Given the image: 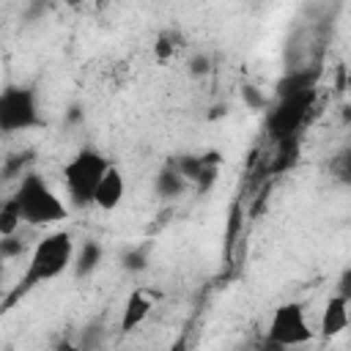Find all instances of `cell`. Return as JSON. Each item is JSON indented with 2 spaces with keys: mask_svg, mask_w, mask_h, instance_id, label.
<instances>
[{
  "mask_svg": "<svg viewBox=\"0 0 351 351\" xmlns=\"http://www.w3.org/2000/svg\"><path fill=\"white\" fill-rule=\"evenodd\" d=\"M74 261V239L71 233L66 230H55V233H47L30 252V261H27V269L25 274L19 277V285L14 288V296L11 299H19L22 293L33 291L36 285H44L55 277H60Z\"/></svg>",
  "mask_w": 351,
  "mask_h": 351,
  "instance_id": "obj_1",
  "label": "cell"
},
{
  "mask_svg": "<svg viewBox=\"0 0 351 351\" xmlns=\"http://www.w3.org/2000/svg\"><path fill=\"white\" fill-rule=\"evenodd\" d=\"M11 200L16 203L19 219L27 225H52L66 219V206L38 173H25Z\"/></svg>",
  "mask_w": 351,
  "mask_h": 351,
  "instance_id": "obj_2",
  "label": "cell"
},
{
  "mask_svg": "<svg viewBox=\"0 0 351 351\" xmlns=\"http://www.w3.org/2000/svg\"><path fill=\"white\" fill-rule=\"evenodd\" d=\"M110 162L107 156H101L93 148H80L63 167V184L66 192L71 197L74 206H88L93 203V192L101 181V176L107 173Z\"/></svg>",
  "mask_w": 351,
  "mask_h": 351,
  "instance_id": "obj_3",
  "label": "cell"
},
{
  "mask_svg": "<svg viewBox=\"0 0 351 351\" xmlns=\"http://www.w3.org/2000/svg\"><path fill=\"white\" fill-rule=\"evenodd\" d=\"M313 101H315V88H302V90H293V93H282L280 101L266 115V132L274 140L293 137L296 129L304 123Z\"/></svg>",
  "mask_w": 351,
  "mask_h": 351,
  "instance_id": "obj_4",
  "label": "cell"
},
{
  "mask_svg": "<svg viewBox=\"0 0 351 351\" xmlns=\"http://www.w3.org/2000/svg\"><path fill=\"white\" fill-rule=\"evenodd\" d=\"M315 337V332L310 329V321L304 315V307L299 302H285L271 313L269 321V332L266 340L269 346H280V348H296L304 346Z\"/></svg>",
  "mask_w": 351,
  "mask_h": 351,
  "instance_id": "obj_5",
  "label": "cell"
},
{
  "mask_svg": "<svg viewBox=\"0 0 351 351\" xmlns=\"http://www.w3.org/2000/svg\"><path fill=\"white\" fill-rule=\"evenodd\" d=\"M36 123H38V104H36V93L30 88L11 85V88L0 90V132L3 134L22 132Z\"/></svg>",
  "mask_w": 351,
  "mask_h": 351,
  "instance_id": "obj_6",
  "label": "cell"
},
{
  "mask_svg": "<svg viewBox=\"0 0 351 351\" xmlns=\"http://www.w3.org/2000/svg\"><path fill=\"white\" fill-rule=\"evenodd\" d=\"M123 189H126V184H123L121 170H118L115 165H110L107 173L101 176L96 192H93V206H99L101 211H112V208H118L121 200H123Z\"/></svg>",
  "mask_w": 351,
  "mask_h": 351,
  "instance_id": "obj_7",
  "label": "cell"
},
{
  "mask_svg": "<svg viewBox=\"0 0 351 351\" xmlns=\"http://www.w3.org/2000/svg\"><path fill=\"white\" fill-rule=\"evenodd\" d=\"M151 307H154V296H151L145 288L132 291L129 299H126V304H123V313H121V332L137 329V326L148 318Z\"/></svg>",
  "mask_w": 351,
  "mask_h": 351,
  "instance_id": "obj_8",
  "label": "cell"
},
{
  "mask_svg": "<svg viewBox=\"0 0 351 351\" xmlns=\"http://www.w3.org/2000/svg\"><path fill=\"white\" fill-rule=\"evenodd\" d=\"M348 326V299L335 293L329 296L324 315H321V335L324 337H337L343 329Z\"/></svg>",
  "mask_w": 351,
  "mask_h": 351,
  "instance_id": "obj_9",
  "label": "cell"
},
{
  "mask_svg": "<svg viewBox=\"0 0 351 351\" xmlns=\"http://www.w3.org/2000/svg\"><path fill=\"white\" fill-rule=\"evenodd\" d=\"M99 261H101V247H99L96 241H85L80 250H74V261H71L74 274H77V277L90 274V271L99 266Z\"/></svg>",
  "mask_w": 351,
  "mask_h": 351,
  "instance_id": "obj_10",
  "label": "cell"
},
{
  "mask_svg": "<svg viewBox=\"0 0 351 351\" xmlns=\"http://www.w3.org/2000/svg\"><path fill=\"white\" fill-rule=\"evenodd\" d=\"M154 189H156V195H159V197H178V195L186 189V181L178 176V170H176L173 165H167V167H162V170H159Z\"/></svg>",
  "mask_w": 351,
  "mask_h": 351,
  "instance_id": "obj_11",
  "label": "cell"
},
{
  "mask_svg": "<svg viewBox=\"0 0 351 351\" xmlns=\"http://www.w3.org/2000/svg\"><path fill=\"white\" fill-rule=\"evenodd\" d=\"M296 156H299V137H296V134H293V137H282V140H277V154H274V165H271V170H274V173L288 170V167L296 162Z\"/></svg>",
  "mask_w": 351,
  "mask_h": 351,
  "instance_id": "obj_12",
  "label": "cell"
},
{
  "mask_svg": "<svg viewBox=\"0 0 351 351\" xmlns=\"http://www.w3.org/2000/svg\"><path fill=\"white\" fill-rule=\"evenodd\" d=\"M19 211H16V203L8 197L3 206H0V239L5 236H16V228H19Z\"/></svg>",
  "mask_w": 351,
  "mask_h": 351,
  "instance_id": "obj_13",
  "label": "cell"
},
{
  "mask_svg": "<svg viewBox=\"0 0 351 351\" xmlns=\"http://www.w3.org/2000/svg\"><path fill=\"white\" fill-rule=\"evenodd\" d=\"M101 340H104V329L93 324V326H85V332L80 335L77 346H80L82 351H96V348L101 346Z\"/></svg>",
  "mask_w": 351,
  "mask_h": 351,
  "instance_id": "obj_14",
  "label": "cell"
},
{
  "mask_svg": "<svg viewBox=\"0 0 351 351\" xmlns=\"http://www.w3.org/2000/svg\"><path fill=\"white\" fill-rule=\"evenodd\" d=\"M27 250V244L16 236H5L0 239V261H11V258H19L22 252Z\"/></svg>",
  "mask_w": 351,
  "mask_h": 351,
  "instance_id": "obj_15",
  "label": "cell"
},
{
  "mask_svg": "<svg viewBox=\"0 0 351 351\" xmlns=\"http://www.w3.org/2000/svg\"><path fill=\"white\" fill-rule=\"evenodd\" d=\"M241 101L250 107V110H266V96H263V90L261 88H255V85H241Z\"/></svg>",
  "mask_w": 351,
  "mask_h": 351,
  "instance_id": "obj_16",
  "label": "cell"
},
{
  "mask_svg": "<svg viewBox=\"0 0 351 351\" xmlns=\"http://www.w3.org/2000/svg\"><path fill=\"white\" fill-rule=\"evenodd\" d=\"M30 159H33L30 154H14V156H8L5 165H3V178H16V176H22V170L27 167Z\"/></svg>",
  "mask_w": 351,
  "mask_h": 351,
  "instance_id": "obj_17",
  "label": "cell"
},
{
  "mask_svg": "<svg viewBox=\"0 0 351 351\" xmlns=\"http://www.w3.org/2000/svg\"><path fill=\"white\" fill-rule=\"evenodd\" d=\"M145 263H148V247H134L123 255V269L129 271H140L145 269Z\"/></svg>",
  "mask_w": 351,
  "mask_h": 351,
  "instance_id": "obj_18",
  "label": "cell"
},
{
  "mask_svg": "<svg viewBox=\"0 0 351 351\" xmlns=\"http://www.w3.org/2000/svg\"><path fill=\"white\" fill-rule=\"evenodd\" d=\"M176 47H178V44H176V36H173V33H162V36L156 38V44H154V52H156L159 60H167V58L176 52Z\"/></svg>",
  "mask_w": 351,
  "mask_h": 351,
  "instance_id": "obj_19",
  "label": "cell"
},
{
  "mask_svg": "<svg viewBox=\"0 0 351 351\" xmlns=\"http://www.w3.org/2000/svg\"><path fill=\"white\" fill-rule=\"evenodd\" d=\"M208 71H211L208 55H195V58L189 60V74H192V77H206Z\"/></svg>",
  "mask_w": 351,
  "mask_h": 351,
  "instance_id": "obj_20",
  "label": "cell"
},
{
  "mask_svg": "<svg viewBox=\"0 0 351 351\" xmlns=\"http://www.w3.org/2000/svg\"><path fill=\"white\" fill-rule=\"evenodd\" d=\"M348 282H351V271L346 269V271H343V277H340V291H337V293H340V296H346V299H351V285H348Z\"/></svg>",
  "mask_w": 351,
  "mask_h": 351,
  "instance_id": "obj_21",
  "label": "cell"
},
{
  "mask_svg": "<svg viewBox=\"0 0 351 351\" xmlns=\"http://www.w3.org/2000/svg\"><path fill=\"white\" fill-rule=\"evenodd\" d=\"M55 351H82L77 343H71V340H60L58 346H55Z\"/></svg>",
  "mask_w": 351,
  "mask_h": 351,
  "instance_id": "obj_22",
  "label": "cell"
},
{
  "mask_svg": "<svg viewBox=\"0 0 351 351\" xmlns=\"http://www.w3.org/2000/svg\"><path fill=\"white\" fill-rule=\"evenodd\" d=\"M170 351H186V343H184V340H176V346H173Z\"/></svg>",
  "mask_w": 351,
  "mask_h": 351,
  "instance_id": "obj_23",
  "label": "cell"
},
{
  "mask_svg": "<svg viewBox=\"0 0 351 351\" xmlns=\"http://www.w3.org/2000/svg\"><path fill=\"white\" fill-rule=\"evenodd\" d=\"M263 351H291V348H280V346H266Z\"/></svg>",
  "mask_w": 351,
  "mask_h": 351,
  "instance_id": "obj_24",
  "label": "cell"
},
{
  "mask_svg": "<svg viewBox=\"0 0 351 351\" xmlns=\"http://www.w3.org/2000/svg\"><path fill=\"white\" fill-rule=\"evenodd\" d=\"M0 296H3V288H0Z\"/></svg>",
  "mask_w": 351,
  "mask_h": 351,
  "instance_id": "obj_25",
  "label": "cell"
}]
</instances>
